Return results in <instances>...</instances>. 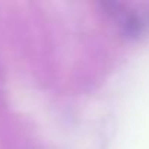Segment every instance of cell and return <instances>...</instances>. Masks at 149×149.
Instances as JSON below:
<instances>
[{
    "mask_svg": "<svg viewBox=\"0 0 149 149\" xmlns=\"http://www.w3.org/2000/svg\"><path fill=\"white\" fill-rule=\"evenodd\" d=\"M120 25L126 35L139 37L149 26V13L142 10H127L120 13Z\"/></svg>",
    "mask_w": 149,
    "mask_h": 149,
    "instance_id": "1",
    "label": "cell"
}]
</instances>
